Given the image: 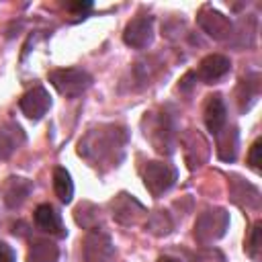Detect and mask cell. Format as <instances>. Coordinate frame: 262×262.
<instances>
[{
	"label": "cell",
	"mask_w": 262,
	"mask_h": 262,
	"mask_svg": "<svg viewBox=\"0 0 262 262\" xmlns=\"http://www.w3.org/2000/svg\"><path fill=\"white\" fill-rule=\"evenodd\" d=\"M260 92V76L258 74H250L239 82V94H237V102H239V111H244V102L248 104V108L252 106V102L258 98Z\"/></svg>",
	"instance_id": "obj_18"
},
{
	"label": "cell",
	"mask_w": 262,
	"mask_h": 262,
	"mask_svg": "<svg viewBox=\"0 0 262 262\" xmlns=\"http://www.w3.org/2000/svg\"><path fill=\"white\" fill-rule=\"evenodd\" d=\"M199 25H201V29H203L207 35H211V37L217 39V41H221V39H225V37L231 35V20H229L225 14L213 10L211 6H205V8L201 10V14H199Z\"/></svg>",
	"instance_id": "obj_11"
},
{
	"label": "cell",
	"mask_w": 262,
	"mask_h": 262,
	"mask_svg": "<svg viewBox=\"0 0 262 262\" xmlns=\"http://www.w3.org/2000/svg\"><path fill=\"white\" fill-rule=\"evenodd\" d=\"M149 121L145 129V137L151 141V145L160 154H172L174 151V125L168 113H156V117H145Z\"/></svg>",
	"instance_id": "obj_4"
},
{
	"label": "cell",
	"mask_w": 262,
	"mask_h": 262,
	"mask_svg": "<svg viewBox=\"0 0 262 262\" xmlns=\"http://www.w3.org/2000/svg\"><path fill=\"white\" fill-rule=\"evenodd\" d=\"M178 180V170L166 162H147L143 168V184L151 192V196H162L168 192Z\"/></svg>",
	"instance_id": "obj_3"
},
{
	"label": "cell",
	"mask_w": 262,
	"mask_h": 262,
	"mask_svg": "<svg viewBox=\"0 0 262 262\" xmlns=\"http://www.w3.org/2000/svg\"><path fill=\"white\" fill-rule=\"evenodd\" d=\"M225 131H227L225 135L223 133L217 135V154H219V158L223 162H233L235 160V154H237V135L231 141H229V137L235 133V127L225 129Z\"/></svg>",
	"instance_id": "obj_19"
},
{
	"label": "cell",
	"mask_w": 262,
	"mask_h": 262,
	"mask_svg": "<svg viewBox=\"0 0 262 262\" xmlns=\"http://www.w3.org/2000/svg\"><path fill=\"white\" fill-rule=\"evenodd\" d=\"M82 256L84 262H113L115 248L111 244V237L100 229H92L84 239Z\"/></svg>",
	"instance_id": "obj_6"
},
{
	"label": "cell",
	"mask_w": 262,
	"mask_h": 262,
	"mask_svg": "<svg viewBox=\"0 0 262 262\" xmlns=\"http://www.w3.org/2000/svg\"><path fill=\"white\" fill-rule=\"evenodd\" d=\"M90 8H92V2H68V4H66V10L76 12V14H82V16H84V12H88Z\"/></svg>",
	"instance_id": "obj_24"
},
{
	"label": "cell",
	"mask_w": 262,
	"mask_h": 262,
	"mask_svg": "<svg viewBox=\"0 0 262 262\" xmlns=\"http://www.w3.org/2000/svg\"><path fill=\"white\" fill-rule=\"evenodd\" d=\"M260 151H262V139H256L252 143V147H250V154H248V164H250V168L254 172H260V164H262Z\"/></svg>",
	"instance_id": "obj_22"
},
{
	"label": "cell",
	"mask_w": 262,
	"mask_h": 262,
	"mask_svg": "<svg viewBox=\"0 0 262 262\" xmlns=\"http://www.w3.org/2000/svg\"><path fill=\"white\" fill-rule=\"evenodd\" d=\"M33 219H35V225L49 233V235H55V237H66V227H63V221H61V213L49 205V203H41L37 205L35 213H33Z\"/></svg>",
	"instance_id": "obj_10"
},
{
	"label": "cell",
	"mask_w": 262,
	"mask_h": 262,
	"mask_svg": "<svg viewBox=\"0 0 262 262\" xmlns=\"http://www.w3.org/2000/svg\"><path fill=\"white\" fill-rule=\"evenodd\" d=\"M229 70H231L229 57H225L221 53H211L199 63V70L194 72V78H199L205 84H215L217 80L225 78L229 74Z\"/></svg>",
	"instance_id": "obj_9"
},
{
	"label": "cell",
	"mask_w": 262,
	"mask_h": 262,
	"mask_svg": "<svg viewBox=\"0 0 262 262\" xmlns=\"http://www.w3.org/2000/svg\"><path fill=\"white\" fill-rule=\"evenodd\" d=\"M0 262H16L14 250L4 242H0Z\"/></svg>",
	"instance_id": "obj_25"
},
{
	"label": "cell",
	"mask_w": 262,
	"mask_h": 262,
	"mask_svg": "<svg viewBox=\"0 0 262 262\" xmlns=\"http://www.w3.org/2000/svg\"><path fill=\"white\" fill-rule=\"evenodd\" d=\"M229 225V215L223 209H211L199 215L194 223V237L199 244H211L219 239Z\"/></svg>",
	"instance_id": "obj_5"
},
{
	"label": "cell",
	"mask_w": 262,
	"mask_h": 262,
	"mask_svg": "<svg viewBox=\"0 0 262 262\" xmlns=\"http://www.w3.org/2000/svg\"><path fill=\"white\" fill-rule=\"evenodd\" d=\"M111 207H113V217H115V221H119V223H123V225L135 223V221L139 219V215L145 213L143 205H141L137 199L129 196L127 192H121L119 196H115V201L111 203Z\"/></svg>",
	"instance_id": "obj_13"
},
{
	"label": "cell",
	"mask_w": 262,
	"mask_h": 262,
	"mask_svg": "<svg viewBox=\"0 0 262 262\" xmlns=\"http://www.w3.org/2000/svg\"><path fill=\"white\" fill-rule=\"evenodd\" d=\"M127 129L121 125H98L78 143V154L96 168H115L125 156Z\"/></svg>",
	"instance_id": "obj_1"
},
{
	"label": "cell",
	"mask_w": 262,
	"mask_h": 262,
	"mask_svg": "<svg viewBox=\"0 0 262 262\" xmlns=\"http://www.w3.org/2000/svg\"><path fill=\"white\" fill-rule=\"evenodd\" d=\"M203 119H205V125L209 129V133L213 135H219L227 123V108H225V102L221 98V94H211L207 96V102H205V111H203Z\"/></svg>",
	"instance_id": "obj_12"
},
{
	"label": "cell",
	"mask_w": 262,
	"mask_h": 262,
	"mask_svg": "<svg viewBox=\"0 0 262 262\" xmlns=\"http://www.w3.org/2000/svg\"><path fill=\"white\" fill-rule=\"evenodd\" d=\"M31 188H33V184L29 180H25V178H10V182H8L6 190H4V203H6V207H10V209L20 207L23 201L29 196Z\"/></svg>",
	"instance_id": "obj_16"
},
{
	"label": "cell",
	"mask_w": 262,
	"mask_h": 262,
	"mask_svg": "<svg viewBox=\"0 0 262 262\" xmlns=\"http://www.w3.org/2000/svg\"><path fill=\"white\" fill-rule=\"evenodd\" d=\"M123 41L133 49H143L154 41V18L151 16H137L133 18L125 31Z\"/></svg>",
	"instance_id": "obj_7"
},
{
	"label": "cell",
	"mask_w": 262,
	"mask_h": 262,
	"mask_svg": "<svg viewBox=\"0 0 262 262\" xmlns=\"http://www.w3.org/2000/svg\"><path fill=\"white\" fill-rule=\"evenodd\" d=\"M194 262H223V256L217 250H203Z\"/></svg>",
	"instance_id": "obj_23"
},
{
	"label": "cell",
	"mask_w": 262,
	"mask_h": 262,
	"mask_svg": "<svg viewBox=\"0 0 262 262\" xmlns=\"http://www.w3.org/2000/svg\"><path fill=\"white\" fill-rule=\"evenodd\" d=\"M53 190H55V194H57V199L61 201V203H70L72 201V196H74V182H72V176H70V172L66 170V168H61V166H57V168H53Z\"/></svg>",
	"instance_id": "obj_17"
},
{
	"label": "cell",
	"mask_w": 262,
	"mask_h": 262,
	"mask_svg": "<svg viewBox=\"0 0 262 262\" xmlns=\"http://www.w3.org/2000/svg\"><path fill=\"white\" fill-rule=\"evenodd\" d=\"M76 221L82 225V227H92L96 221H98V209L92 205V209H90V213L86 211V203H82L78 209H76Z\"/></svg>",
	"instance_id": "obj_20"
},
{
	"label": "cell",
	"mask_w": 262,
	"mask_h": 262,
	"mask_svg": "<svg viewBox=\"0 0 262 262\" xmlns=\"http://www.w3.org/2000/svg\"><path fill=\"white\" fill-rule=\"evenodd\" d=\"M158 262H182V260L172 258V256H160V258H158Z\"/></svg>",
	"instance_id": "obj_26"
},
{
	"label": "cell",
	"mask_w": 262,
	"mask_h": 262,
	"mask_svg": "<svg viewBox=\"0 0 262 262\" xmlns=\"http://www.w3.org/2000/svg\"><path fill=\"white\" fill-rule=\"evenodd\" d=\"M260 227H262L260 221L254 223V227H252V231H250V237H248V242H246V252H248V256L254 258V260H258V256H260Z\"/></svg>",
	"instance_id": "obj_21"
},
{
	"label": "cell",
	"mask_w": 262,
	"mask_h": 262,
	"mask_svg": "<svg viewBox=\"0 0 262 262\" xmlns=\"http://www.w3.org/2000/svg\"><path fill=\"white\" fill-rule=\"evenodd\" d=\"M23 141H25V133L18 125L6 123L4 127H0V158H8Z\"/></svg>",
	"instance_id": "obj_15"
},
{
	"label": "cell",
	"mask_w": 262,
	"mask_h": 262,
	"mask_svg": "<svg viewBox=\"0 0 262 262\" xmlns=\"http://www.w3.org/2000/svg\"><path fill=\"white\" fill-rule=\"evenodd\" d=\"M59 248L51 239H33L27 252V262H57Z\"/></svg>",
	"instance_id": "obj_14"
},
{
	"label": "cell",
	"mask_w": 262,
	"mask_h": 262,
	"mask_svg": "<svg viewBox=\"0 0 262 262\" xmlns=\"http://www.w3.org/2000/svg\"><path fill=\"white\" fill-rule=\"evenodd\" d=\"M18 106L25 113V117H29L31 121H39L51 108V96L43 86H35L20 96Z\"/></svg>",
	"instance_id": "obj_8"
},
{
	"label": "cell",
	"mask_w": 262,
	"mask_h": 262,
	"mask_svg": "<svg viewBox=\"0 0 262 262\" xmlns=\"http://www.w3.org/2000/svg\"><path fill=\"white\" fill-rule=\"evenodd\" d=\"M49 82L66 98H78L90 88L92 76L80 68H59L49 72Z\"/></svg>",
	"instance_id": "obj_2"
}]
</instances>
